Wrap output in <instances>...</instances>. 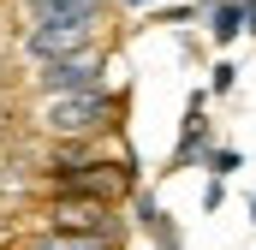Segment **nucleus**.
<instances>
[{"label":"nucleus","instance_id":"nucleus-1","mask_svg":"<svg viewBox=\"0 0 256 250\" xmlns=\"http://www.w3.org/2000/svg\"><path fill=\"white\" fill-rule=\"evenodd\" d=\"M114 114H120V102L108 90H78V96H48L42 125L54 137H96V131L114 125Z\"/></svg>","mask_w":256,"mask_h":250},{"label":"nucleus","instance_id":"nucleus-12","mask_svg":"<svg viewBox=\"0 0 256 250\" xmlns=\"http://www.w3.org/2000/svg\"><path fill=\"white\" fill-rule=\"evenodd\" d=\"M220 202H226V179H208V185H202V214H214Z\"/></svg>","mask_w":256,"mask_h":250},{"label":"nucleus","instance_id":"nucleus-4","mask_svg":"<svg viewBox=\"0 0 256 250\" xmlns=\"http://www.w3.org/2000/svg\"><path fill=\"white\" fill-rule=\"evenodd\" d=\"M96 42V18H36V30L24 36V54L30 60H72V54H90Z\"/></svg>","mask_w":256,"mask_h":250},{"label":"nucleus","instance_id":"nucleus-7","mask_svg":"<svg viewBox=\"0 0 256 250\" xmlns=\"http://www.w3.org/2000/svg\"><path fill=\"white\" fill-rule=\"evenodd\" d=\"M244 30H250V12H244V0H214V6H208V36H214L220 48H226V42H238Z\"/></svg>","mask_w":256,"mask_h":250},{"label":"nucleus","instance_id":"nucleus-5","mask_svg":"<svg viewBox=\"0 0 256 250\" xmlns=\"http://www.w3.org/2000/svg\"><path fill=\"white\" fill-rule=\"evenodd\" d=\"M42 96H78V90H102V54H72V60L42 66Z\"/></svg>","mask_w":256,"mask_h":250},{"label":"nucleus","instance_id":"nucleus-13","mask_svg":"<svg viewBox=\"0 0 256 250\" xmlns=\"http://www.w3.org/2000/svg\"><path fill=\"white\" fill-rule=\"evenodd\" d=\"M126 6H149V0H126Z\"/></svg>","mask_w":256,"mask_h":250},{"label":"nucleus","instance_id":"nucleus-11","mask_svg":"<svg viewBox=\"0 0 256 250\" xmlns=\"http://www.w3.org/2000/svg\"><path fill=\"white\" fill-rule=\"evenodd\" d=\"M232 84H238V66H232V60H214V72H208V90H214V96H226Z\"/></svg>","mask_w":256,"mask_h":250},{"label":"nucleus","instance_id":"nucleus-6","mask_svg":"<svg viewBox=\"0 0 256 250\" xmlns=\"http://www.w3.org/2000/svg\"><path fill=\"white\" fill-rule=\"evenodd\" d=\"M196 161H208V125H202V96H191V108H185V131H179V143H173V155H167V173H179V167H196Z\"/></svg>","mask_w":256,"mask_h":250},{"label":"nucleus","instance_id":"nucleus-3","mask_svg":"<svg viewBox=\"0 0 256 250\" xmlns=\"http://www.w3.org/2000/svg\"><path fill=\"white\" fill-rule=\"evenodd\" d=\"M48 232H66V238H114L120 244V214L108 202H90V196H54L48 208Z\"/></svg>","mask_w":256,"mask_h":250},{"label":"nucleus","instance_id":"nucleus-10","mask_svg":"<svg viewBox=\"0 0 256 250\" xmlns=\"http://www.w3.org/2000/svg\"><path fill=\"white\" fill-rule=\"evenodd\" d=\"M202 167H208L214 179H226V173H238V167H244V155H238V149H208V161H202Z\"/></svg>","mask_w":256,"mask_h":250},{"label":"nucleus","instance_id":"nucleus-15","mask_svg":"<svg viewBox=\"0 0 256 250\" xmlns=\"http://www.w3.org/2000/svg\"><path fill=\"white\" fill-rule=\"evenodd\" d=\"M250 36H256V18H250Z\"/></svg>","mask_w":256,"mask_h":250},{"label":"nucleus","instance_id":"nucleus-14","mask_svg":"<svg viewBox=\"0 0 256 250\" xmlns=\"http://www.w3.org/2000/svg\"><path fill=\"white\" fill-rule=\"evenodd\" d=\"M250 220H256V196H250Z\"/></svg>","mask_w":256,"mask_h":250},{"label":"nucleus","instance_id":"nucleus-9","mask_svg":"<svg viewBox=\"0 0 256 250\" xmlns=\"http://www.w3.org/2000/svg\"><path fill=\"white\" fill-rule=\"evenodd\" d=\"M108 0H30L36 18H102Z\"/></svg>","mask_w":256,"mask_h":250},{"label":"nucleus","instance_id":"nucleus-2","mask_svg":"<svg viewBox=\"0 0 256 250\" xmlns=\"http://www.w3.org/2000/svg\"><path fill=\"white\" fill-rule=\"evenodd\" d=\"M54 179V190L60 196H90V202H120V196H131L137 190V167L131 161H84V167H66V173H48Z\"/></svg>","mask_w":256,"mask_h":250},{"label":"nucleus","instance_id":"nucleus-8","mask_svg":"<svg viewBox=\"0 0 256 250\" xmlns=\"http://www.w3.org/2000/svg\"><path fill=\"white\" fill-rule=\"evenodd\" d=\"M137 226H143V232H149L161 250H179V232H173V220L155 208V196H137Z\"/></svg>","mask_w":256,"mask_h":250}]
</instances>
